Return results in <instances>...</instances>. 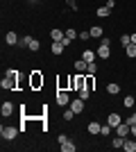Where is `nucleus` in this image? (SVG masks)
I'll list each match as a JSON object with an SVG mask.
<instances>
[{
	"instance_id": "nucleus-1",
	"label": "nucleus",
	"mask_w": 136,
	"mask_h": 152,
	"mask_svg": "<svg viewBox=\"0 0 136 152\" xmlns=\"http://www.w3.org/2000/svg\"><path fill=\"white\" fill-rule=\"evenodd\" d=\"M0 86L5 91H16L20 86V77H9V75H5L2 80H0Z\"/></svg>"
},
{
	"instance_id": "nucleus-2",
	"label": "nucleus",
	"mask_w": 136,
	"mask_h": 152,
	"mask_svg": "<svg viewBox=\"0 0 136 152\" xmlns=\"http://www.w3.org/2000/svg\"><path fill=\"white\" fill-rule=\"evenodd\" d=\"M109 45H111V41L107 37L100 39V48H97V57H100V59H109L111 57V48H109Z\"/></svg>"
},
{
	"instance_id": "nucleus-3",
	"label": "nucleus",
	"mask_w": 136,
	"mask_h": 152,
	"mask_svg": "<svg viewBox=\"0 0 136 152\" xmlns=\"http://www.w3.org/2000/svg\"><path fill=\"white\" fill-rule=\"evenodd\" d=\"M18 129L20 127H12V125H5V127H0V136L5 141H14L16 136H18Z\"/></svg>"
},
{
	"instance_id": "nucleus-4",
	"label": "nucleus",
	"mask_w": 136,
	"mask_h": 152,
	"mask_svg": "<svg viewBox=\"0 0 136 152\" xmlns=\"http://www.w3.org/2000/svg\"><path fill=\"white\" fill-rule=\"evenodd\" d=\"M30 86H32L34 91H39L41 86H43V73L32 70V73H30Z\"/></svg>"
},
{
	"instance_id": "nucleus-5",
	"label": "nucleus",
	"mask_w": 136,
	"mask_h": 152,
	"mask_svg": "<svg viewBox=\"0 0 136 152\" xmlns=\"http://www.w3.org/2000/svg\"><path fill=\"white\" fill-rule=\"evenodd\" d=\"M113 132H116V136H123V139H127V136H132V127L123 121L118 127H113Z\"/></svg>"
},
{
	"instance_id": "nucleus-6",
	"label": "nucleus",
	"mask_w": 136,
	"mask_h": 152,
	"mask_svg": "<svg viewBox=\"0 0 136 152\" xmlns=\"http://www.w3.org/2000/svg\"><path fill=\"white\" fill-rule=\"evenodd\" d=\"M57 104H59V107H68V104H71V95H68V91H64V89L57 91Z\"/></svg>"
},
{
	"instance_id": "nucleus-7",
	"label": "nucleus",
	"mask_w": 136,
	"mask_h": 152,
	"mask_svg": "<svg viewBox=\"0 0 136 152\" xmlns=\"http://www.w3.org/2000/svg\"><path fill=\"white\" fill-rule=\"evenodd\" d=\"M68 107H71L75 114H82V111H84V100H82V98H75V100H71Z\"/></svg>"
},
{
	"instance_id": "nucleus-8",
	"label": "nucleus",
	"mask_w": 136,
	"mask_h": 152,
	"mask_svg": "<svg viewBox=\"0 0 136 152\" xmlns=\"http://www.w3.org/2000/svg\"><path fill=\"white\" fill-rule=\"evenodd\" d=\"M18 41H20V37L16 34V32H7L5 34V43L7 45H18Z\"/></svg>"
},
{
	"instance_id": "nucleus-9",
	"label": "nucleus",
	"mask_w": 136,
	"mask_h": 152,
	"mask_svg": "<svg viewBox=\"0 0 136 152\" xmlns=\"http://www.w3.org/2000/svg\"><path fill=\"white\" fill-rule=\"evenodd\" d=\"M107 123H109L111 127H118V125H120V123H123V116L113 111V114H109V116H107Z\"/></svg>"
},
{
	"instance_id": "nucleus-10",
	"label": "nucleus",
	"mask_w": 136,
	"mask_h": 152,
	"mask_svg": "<svg viewBox=\"0 0 136 152\" xmlns=\"http://www.w3.org/2000/svg\"><path fill=\"white\" fill-rule=\"evenodd\" d=\"M95 57H97V52L95 50H91V48H86V50L84 52H82V59H84V61H95Z\"/></svg>"
},
{
	"instance_id": "nucleus-11",
	"label": "nucleus",
	"mask_w": 136,
	"mask_h": 152,
	"mask_svg": "<svg viewBox=\"0 0 136 152\" xmlns=\"http://www.w3.org/2000/svg\"><path fill=\"white\" fill-rule=\"evenodd\" d=\"M86 68H89V61H84L82 57L75 59V70H77V73H86Z\"/></svg>"
},
{
	"instance_id": "nucleus-12",
	"label": "nucleus",
	"mask_w": 136,
	"mask_h": 152,
	"mask_svg": "<svg viewBox=\"0 0 136 152\" xmlns=\"http://www.w3.org/2000/svg\"><path fill=\"white\" fill-rule=\"evenodd\" d=\"M64 37H66L64 30H57V27H55V30H50V39H52V41H61Z\"/></svg>"
},
{
	"instance_id": "nucleus-13",
	"label": "nucleus",
	"mask_w": 136,
	"mask_h": 152,
	"mask_svg": "<svg viewBox=\"0 0 136 152\" xmlns=\"http://www.w3.org/2000/svg\"><path fill=\"white\" fill-rule=\"evenodd\" d=\"M89 32H91V39H102V34H104V30L100 25H93Z\"/></svg>"
},
{
	"instance_id": "nucleus-14",
	"label": "nucleus",
	"mask_w": 136,
	"mask_h": 152,
	"mask_svg": "<svg viewBox=\"0 0 136 152\" xmlns=\"http://www.w3.org/2000/svg\"><path fill=\"white\" fill-rule=\"evenodd\" d=\"M86 129H89V134H100L102 125H100L97 121H93V123H89V125H86Z\"/></svg>"
},
{
	"instance_id": "nucleus-15",
	"label": "nucleus",
	"mask_w": 136,
	"mask_h": 152,
	"mask_svg": "<svg viewBox=\"0 0 136 152\" xmlns=\"http://www.w3.org/2000/svg\"><path fill=\"white\" fill-rule=\"evenodd\" d=\"M64 48H66L64 43H59V41H52V48H50V52H52V55H61V52H64Z\"/></svg>"
},
{
	"instance_id": "nucleus-16",
	"label": "nucleus",
	"mask_w": 136,
	"mask_h": 152,
	"mask_svg": "<svg viewBox=\"0 0 136 152\" xmlns=\"http://www.w3.org/2000/svg\"><path fill=\"white\" fill-rule=\"evenodd\" d=\"M0 111H2V116H12L14 114V104H12V102H2Z\"/></svg>"
},
{
	"instance_id": "nucleus-17",
	"label": "nucleus",
	"mask_w": 136,
	"mask_h": 152,
	"mask_svg": "<svg viewBox=\"0 0 136 152\" xmlns=\"http://www.w3.org/2000/svg\"><path fill=\"white\" fill-rule=\"evenodd\" d=\"M59 148H61V150H64V152H75V150H77V145H75V143H73L71 139L66 141V143H61V145H59Z\"/></svg>"
},
{
	"instance_id": "nucleus-18",
	"label": "nucleus",
	"mask_w": 136,
	"mask_h": 152,
	"mask_svg": "<svg viewBox=\"0 0 136 152\" xmlns=\"http://www.w3.org/2000/svg\"><path fill=\"white\" fill-rule=\"evenodd\" d=\"M95 14L100 16V18H109V16H111V9L104 5V7H97V12H95Z\"/></svg>"
},
{
	"instance_id": "nucleus-19",
	"label": "nucleus",
	"mask_w": 136,
	"mask_h": 152,
	"mask_svg": "<svg viewBox=\"0 0 136 152\" xmlns=\"http://www.w3.org/2000/svg\"><path fill=\"white\" fill-rule=\"evenodd\" d=\"M107 93H109V95H118V93H120V86H118L116 82L107 84Z\"/></svg>"
},
{
	"instance_id": "nucleus-20",
	"label": "nucleus",
	"mask_w": 136,
	"mask_h": 152,
	"mask_svg": "<svg viewBox=\"0 0 136 152\" xmlns=\"http://www.w3.org/2000/svg\"><path fill=\"white\" fill-rule=\"evenodd\" d=\"M125 55L134 59V57H136V43H129V45H127V48H125Z\"/></svg>"
},
{
	"instance_id": "nucleus-21",
	"label": "nucleus",
	"mask_w": 136,
	"mask_h": 152,
	"mask_svg": "<svg viewBox=\"0 0 136 152\" xmlns=\"http://www.w3.org/2000/svg\"><path fill=\"white\" fill-rule=\"evenodd\" d=\"M93 86H95V75H89V73H86V89L93 91Z\"/></svg>"
},
{
	"instance_id": "nucleus-22",
	"label": "nucleus",
	"mask_w": 136,
	"mask_h": 152,
	"mask_svg": "<svg viewBox=\"0 0 136 152\" xmlns=\"http://www.w3.org/2000/svg\"><path fill=\"white\" fill-rule=\"evenodd\" d=\"M30 43H32V37H27V34H25V37H20V41H18L20 48H30Z\"/></svg>"
},
{
	"instance_id": "nucleus-23",
	"label": "nucleus",
	"mask_w": 136,
	"mask_h": 152,
	"mask_svg": "<svg viewBox=\"0 0 136 152\" xmlns=\"http://www.w3.org/2000/svg\"><path fill=\"white\" fill-rule=\"evenodd\" d=\"M77 98H82V100L86 102V100L91 98V91H89V89H79V91H77Z\"/></svg>"
},
{
	"instance_id": "nucleus-24",
	"label": "nucleus",
	"mask_w": 136,
	"mask_h": 152,
	"mask_svg": "<svg viewBox=\"0 0 136 152\" xmlns=\"http://www.w3.org/2000/svg\"><path fill=\"white\" fill-rule=\"evenodd\" d=\"M129 43H132V34H123V37H120V45H123V48H127Z\"/></svg>"
},
{
	"instance_id": "nucleus-25",
	"label": "nucleus",
	"mask_w": 136,
	"mask_h": 152,
	"mask_svg": "<svg viewBox=\"0 0 136 152\" xmlns=\"http://www.w3.org/2000/svg\"><path fill=\"white\" fill-rule=\"evenodd\" d=\"M111 145H113V148H123L125 139H123V136H113V143H111Z\"/></svg>"
},
{
	"instance_id": "nucleus-26",
	"label": "nucleus",
	"mask_w": 136,
	"mask_h": 152,
	"mask_svg": "<svg viewBox=\"0 0 136 152\" xmlns=\"http://www.w3.org/2000/svg\"><path fill=\"white\" fill-rule=\"evenodd\" d=\"M123 104H125V107H134V104H136L134 95H127V98H125V100H123Z\"/></svg>"
},
{
	"instance_id": "nucleus-27",
	"label": "nucleus",
	"mask_w": 136,
	"mask_h": 152,
	"mask_svg": "<svg viewBox=\"0 0 136 152\" xmlns=\"http://www.w3.org/2000/svg\"><path fill=\"white\" fill-rule=\"evenodd\" d=\"M86 73H89V75H95V73H97V64H95V61H91V64H89V68H86Z\"/></svg>"
},
{
	"instance_id": "nucleus-28",
	"label": "nucleus",
	"mask_w": 136,
	"mask_h": 152,
	"mask_svg": "<svg viewBox=\"0 0 136 152\" xmlns=\"http://www.w3.org/2000/svg\"><path fill=\"white\" fill-rule=\"evenodd\" d=\"M30 50H32V52H39V50H41V43L36 41V39H32V43H30Z\"/></svg>"
},
{
	"instance_id": "nucleus-29",
	"label": "nucleus",
	"mask_w": 136,
	"mask_h": 152,
	"mask_svg": "<svg viewBox=\"0 0 136 152\" xmlns=\"http://www.w3.org/2000/svg\"><path fill=\"white\" fill-rule=\"evenodd\" d=\"M100 134H102V136H111V125H109V123H107V125H102Z\"/></svg>"
},
{
	"instance_id": "nucleus-30",
	"label": "nucleus",
	"mask_w": 136,
	"mask_h": 152,
	"mask_svg": "<svg viewBox=\"0 0 136 152\" xmlns=\"http://www.w3.org/2000/svg\"><path fill=\"white\" fill-rule=\"evenodd\" d=\"M73 116H75V111H73V109H66V111H64V121H66V123L73 121Z\"/></svg>"
},
{
	"instance_id": "nucleus-31",
	"label": "nucleus",
	"mask_w": 136,
	"mask_h": 152,
	"mask_svg": "<svg viewBox=\"0 0 136 152\" xmlns=\"http://www.w3.org/2000/svg\"><path fill=\"white\" fill-rule=\"evenodd\" d=\"M66 37H68V39H73V41H75V39H77V32L73 30V27H68V30H66Z\"/></svg>"
},
{
	"instance_id": "nucleus-32",
	"label": "nucleus",
	"mask_w": 136,
	"mask_h": 152,
	"mask_svg": "<svg viewBox=\"0 0 136 152\" xmlns=\"http://www.w3.org/2000/svg\"><path fill=\"white\" fill-rule=\"evenodd\" d=\"M68 7H71L73 12H77V9H79V5H77V0H68Z\"/></svg>"
},
{
	"instance_id": "nucleus-33",
	"label": "nucleus",
	"mask_w": 136,
	"mask_h": 152,
	"mask_svg": "<svg viewBox=\"0 0 136 152\" xmlns=\"http://www.w3.org/2000/svg\"><path fill=\"white\" fill-rule=\"evenodd\" d=\"M79 39H82V41H89L91 39V32L86 30V32H79Z\"/></svg>"
},
{
	"instance_id": "nucleus-34",
	"label": "nucleus",
	"mask_w": 136,
	"mask_h": 152,
	"mask_svg": "<svg viewBox=\"0 0 136 152\" xmlns=\"http://www.w3.org/2000/svg\"><path fill=\"white\" fill-rule=\"evenodd\" d=\"M5 75H9V77H18V70H16V68H9Z\"/></svg>"
},
{
	"instance_id": "nucleus-35",
	"label": "nucleus",
	"mask_w": 136,
	"mask_h": 152,
	"mask_svg": "<svg viewBox=\"0 0 136 152\" xmlns=\"http://www.w3.org/2000/svg\"><path fill=\"white\" fill-rule=\"evenodd\" d=\"M66 141H68V136H66V134H59V136H57V143H59V145H61V143H66Z\"/></svg>"
},
{
	"instance_id": "nucleus-36",
	"label": "nucleus",
	"mask_w": 136,
	"mask_h": 152,
	"mask_svg": "<svg viewBox=\"0 0 136 152\" xmlns=\"http://www.w3.org/2000/svg\"><path fill=\"white\" fill-rule=\"evenodd\" d=\"M125 123H127V125H134V123H136V111H134V114H132V116H129V118H127Z\"/></svg>"
},
{
	"instance_id": "nucleus-37",
	"label": "nucleus",
	"mask_w": 136,
	"mask_h": 152,
	"mask_svg": "<svg viewBox=\"0 0 136 152\" xmlns=\"http://www.w3.org/2000/svg\"><path fill=\"white\" fill-rule=\"evenodd\" d=\"M59 43H64V45H66V48H68V45H71V43H73V39H68V37H64V39H61V41H59Z\"/></svg>"
},
{
	"instance_id": "nucleus-38",
	"label": "nucleus",
	"mask_w": 136,
	"mask_h": 152,
	"mask_svg": "<svg viewBox=\"0 0 136 152\" xmlns=\"http://www.w3.org/2000/svg\"><path fill=\"white\" fill-rule=\"evenodd\" d=\"M129 127H132V136L136 139V123H134V125H129Z\"/></svg>"
},
{
	"instance_id": "nucleus-39",
	"label": "nucleus",
	"mask_w": 136,
	"mask_h": 152,
	"mask_svg": "<svg viewBox=\"0 0 136 152\" xmlns=\"http://www.w3.org/2000/svg\"><path fill=\"white\" fill-rule=\"evenodd\" d=\"M132 43H136V32H134V34H132Z\"/></svg>"
}]
</instances>
